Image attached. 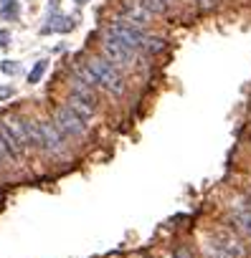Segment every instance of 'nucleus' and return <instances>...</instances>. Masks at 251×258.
I'll list each match as a JSON object with an SVG mask.
<instances>
[{
    "label": "nucleus",
    "mask_w": 251,
    "mask_h": 258,
    "mask_svg": "<svg viewBox=\"0 0 251 258\" xmlns=\"http://www.w3.org/2000/svg\"><path fill=\"white\" fill-rule=\"evenodd\" d=\"M86 66H89V71L96 76L99 89L109 91L112 96H122V94H124V79H122V74H119L117 66H112L104 56H91V58H86Z\"/></svg>",
    "instance_id": "1"
},
{
    "label": "nucleus",
    "mask_w": 251,
    "mask_h": 258,
    "mask_svg": "<svg viewBox=\"0 0 251 258\" xmlns=\"http://www.w3.org/2000/svg\"><path fill=\"white\" fill-rule=\"evenodd\" d=\"M104 38H109V41H117V43L127 46V48H135V51H140V48H142V43H145V38H147V33H145L140 26L130 23V21L117 18V21H112V23L104 28Z\"/></svg>",
    "instance_id": "2"
},
{
    "label": "nucleus",
    "mask_w": 251,
    "mask_h": 258,
    "mask_svg": "<svg viewBox=\"0 0 251 258\" xmlns=\"http://www.w3.org/2000/svg\"><path fill=\"white\" fill-rule=\"evenodd\" d=\"M0 132H3V137L11 142V147L23 157V152L31 147L28 142V132H26V119L21 114H6L3 119H0Z\"/></svg>",
    "instance_id": "3"
},
{
    "label": "nucleus",
    "mask_w": 251,
    "mask_h": 258,
    "mask_svg": "<svg viewBox=\"0 0 251 258\" xmlns=\"http://www.w3.org/2000/svg\"><path fill=\"white\" fill-rule=\"evenodd\" d=\"M211 245H216L228 258H248V248H246L241 233L233 228H216L211 233Z\"/></svg>",
    "instance_id": "4"
},
{
    "label": "nucleus",
    "mask_w": 251,
    "mask_h": 258,
    "mask_svg": "<svg viewBox=\"0 0 251 258\" xmlns=\"http://www.w3.org/2000/svg\"><path fill=\"white\" fill-rule=\"evenodd\" d=\"M54 124H56V129H59L66 140H69V137L79 140V137L86 135V121H84L81 116H76L66 104L54 106Z\"/></svg>",
    "instance_id": "5"
},
{
    "label": "nucleus",
    "mask_w": 251,
    "mask_h": 258,
    "mask_svg": "<svg viewBox=\"0 0 251 258\" xmlns=\"http://www.w3.org/2000/svg\"><path fill=\"white\" fill-rule=\"evenodd\" d=\"M38 129H41V152H46V155H54V157H59L61 152H66V137L56 129V124L54 121H48V119H38Z\"/></svg>",
    "instance_id": "6"
},
{
    "label": "nucleus",
    "mask_w": 251,
    "mask_h": 258,
    "mask_svg": "<svg viewBox=\"0 0 251 258\" xmlns=\"http://www.w3.org/2000/svg\"><path fill=\"white\" fill-rule=\"evenodd\" d=\"M102 56H104L112 66H132L135 58H137V51L122 46V43H117V41L104 38V41H102Z\"/></svg>",
    "instance_id": "7"
},
{
    "label": "nucleus",
    "mask_w": 251,
    "mask_h": 258,
    "mask_svg": "<svg viewBox=\"0 0 251 258\" xmlns=\"http://www.w3.org/2000/svg\"><path fill=\"white\" fill-rule=\"evenodd\" d=\"M119 11H122V18H124V21H130V23H135V26H140V28L153 21V13L140 3V0H122Z\"/></svg>",
    "instance_id": "8"
},
{
    "label": "nucleus",
    "mask_w": 251,
    "mask_h": 258,
    "mask_svg": "<svg viewBox=\"0 0 251 258\" xmlns=\"http://www.w3.org/2000/svg\"><path fill=\"white\" fill-rule=\"evenodd\" d=\"M231 223H233V230H238L241 235L251 238V208L246 203L231 208Z\"/></svg>",
    "instance_id": "9"
},
{
    "label": "nucleus",
    "mask_w": 251,
    "mask_h": 258,
    "mask_svg": "<svg viewBox=\"0 0 251 258\" xmlns=\"http://www.w3.org/2000/svg\"><path fill=\"white\" fill-rule=\"evenodd\" d=\"M66 106L76 114V116H81L84 121H89L94 114H96V106L91 104V101H86V99H81V96H76V94H69V99H66Z\"/></svg>",
    "instance_id": "10"
},
{
    "label": "nucleus",
    "mask_w": 251,
    "mask_h": 258,
    "mask_svg": "<svg viewBox=\"0 0 251 258\" xmlns=\"http://www.w3.org/2000/svg\"><path fill=\"white\" fill-rule=\"evenodd\" d=\"M0 160L6 165H18V160H21V155L11 147V142L3 137V132H0Z\"/></svg>",
    "instance_id": "11"
},
{
    "label": "nucleus",
    "mask_w": 251,
    "mask_h": 258,
    "mask_svg": "<svg viewBox=\"0 0 251 258\" xmlns=\"http://www.w3.org/2000/svg\"><path fill=\"white\" fill-rule=\"evenodd\" d=\"M26 132H28V142L31 147L41 150V129H38V119H26Z\"/></svg>",
    "instance_id": "12"
},
{
    "label": "nucleus",
    "mask_w": 251,
    "mask_h": 258,
    "mask_svg": "<svg viewBox=\"0 0 251 258\" xmlns=\"http://www.w3.org/2000/svg\"><path fill=\"white\" fill-rule=\"evenodd\" d=\"M163 48H165V41H163V38H158V36H147L140 51H145V53H150V56H155V53H160Z\"/></svg>",
    "instance_id": "13"
},
{
    "label": "nucleus",
    "mask_w": 251,
    "mask_h": 258,
    "mask_svg": "<svg viewBox=\"0 0 251 258\" xmlns=\"http://www.w3.org/2000/svg\"><path fill=\"white\" fill-rule=\"evenodd\" d=\"M140 3H142L153 16H163V13H168V8H170L165 0H140Z\"/></svg>",
    "instance_id": "14"
},
{
    "label": "nucleus",
    "mask_w": 251,
    "mask_h": 258,
    "mask_svg": "<svg viewBox=\"0 0 251 258\" xmlns=\"http://www.w3.org/2000/svg\"><path fill=\"white\" fill-rule=\"evenodd\" d=\"M46 69H48V61H38V63L31 69V74H28V84H38V81L43 79Z\"/></svg>",
    "instance_id": "15"
},
{
    "label": "nucleus",
    "mask_w": 251,
    "mask_h": 258,
    "mask_svg": "<svg viewBox=\"0 0 251 258\" xmlns=\"http://www.w3.org/2000/svg\"><path fill=\"white\" fill-rule=\"evenodd\" d=\"M0 16H3L6 21L16 18V16H18V3H13V6H6V8H0Z\"/></svg>",
    "instance_id": "16"
},
{
    "label": "nucleus",
    "mask_w": 251,
    "mask_h": 258,
    "mask_svg": "<svg viewBox=\"0 0 251 258\" xmlns=\"http://www.w3.org/2000/svg\"><path fill=\"white\" fill-rule=\"evenodd\" d=\"M203 253H206V258H228L226 253H221V250H218L216 245H211V243L203 248Z\"/></svg>",
    "instance_id": "17"
},
{
    "label": "nucleus",
    "mask_w": 251,
    "mask_h": 258,
    "mask_svg": "<svg viewBox=\"0 0 251 258\" xmlns=\"http://www.w3.org/2000/svg\"><path fill=\"white\" fill-rule=\"evenodd\" d=\"M170 258H193V253H190L188 248H175Z\"/></svg>",
    "instance_id": "18"
},
{
    "label": "nucleus",
    "mask_w": 251,
    "mask_h": 258,
    "mask_svg": "<svg viewBox=\"0 0 251 258\" xmlns=\"http://www.w3.org/2000/svg\"><path fill=\"white\" fill-rule=\"evenodd\" d=\"M0 69H3V74H16L18 71V66L13 61H3V63H0Z\"/></svg>",
    "instance_id": "19"
},
{
    "label": "nucleus",
    "mask_w": 251,
    "mask_h": 258,
    "mask_svg": "<svg viewBox=\"0 0 251 258\" xmlns=\"http://www.w3.org/2000/svg\"><path fill=\"white\" fill-rule=\"evenodd\" d=\"M8 41H11V33H8V31H0V48H6V46H11Z\"/></svg>",
    "instance_id": "20"
},
{
    "label": "nucleus",
    "mask_w": 251,
    "mask_h": 258,
    "mask_svg": "<svg viewBox=\"0 0 251 258\" xmlns=\"http://www.w3.org/2000/svg\"><path fill=\"white\" fill-rule=\"evenodd\" d=\"M195 3H198L200 8H213V3H216V0H195Z\"/></svg>",
    "instance_id": "21"
},
{
    "label": "nucleus",
    "mask_w": 251,
    "mask_h": 258,
    "mask_svg": "<svg viewBox=\"0 0 251 258\" xmlns=\"http://www.w3.org/2000/svg\"><path fill=\"white\" fill-rule=\"evenodd\" d=\"M13 94V89L11 86H6V89H0V99H6V96H11Z\"/></svg>",
    "instance_id": "22"
},
{
    "label": "nucleus",
    "mask_w": 251,
    "mask_h": 258,
    "mask_svg": "<svg viewBox=\"0 0 251 258\" xmlns=\"http://www.w3.org/2000/svg\"><path fill=\"white\" fill-rule=\"evenodd\" d=\"M16 0H0V8H6V6H13Z\"/></svg>",
    "instance_id": "23"
},
{
    "label": "nucleus",
    "mask_w": 251,
    "mask_h": 258,
    "mask_svg": "<svg viewBox=\"0 0 251 258\" xmlns=\"http://www.w3.org/2000/svg\"><path fill=\"white\" fill-rule=\"evenodd\" d=\"M246 205L251 208V192H246Z\"/></svg>",
    "instance_id": "24"
},
{
    "label": "nucleus",
    "mask_w": 251,
    "mask_h": 258,
    "mask_svg": "<svg viewBox=\"0 0 251 258\" xmlns=\"http://www.w3.org/2000/svg\"><path fill=\"white\" fill-rule=\"evenodd\" d=\"M76 3H79V6H84V3H86V0H76Z\"/></svg>",
    "instance_id": "25"
},
{
    "label": "nucleus",
    "mask_w": 251,
    "mask_h": 258,
    "mask_svg": "<svg viewBox=\"0 0 251 258\" xmlns=\"http://www.w3.org/2000/svg\"><path fill=\"white\" fill-rule=\"evenodd\" d=\"M165 3H168V6H170V3H175V0H165Z\"/></svg>",
    "instance_id": "26"
}]
</instances>
